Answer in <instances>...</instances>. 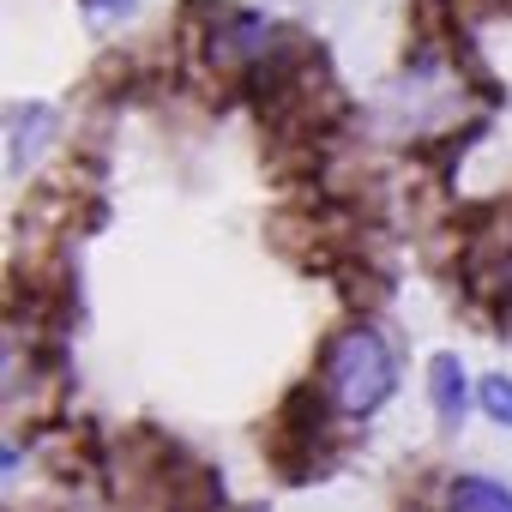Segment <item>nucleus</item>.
<instances>
[{
    "mask_svg": "<svg viewBox=\"0 0 512 512\" xmlns=\"http://www.w3.org/2000/svg\"><path fill=\"white\" fill-rule=\"evenodd\" d=\"M392 386H398V362H392V350H386V338L374 326H344L326 344V356H320V392H326V404L338 416H350V422L374 416L392 398Z\"/></svg>",
    "mask_w": 512,
    "mask_h": 512,
    "instance_id": "1",
    "label": "nucleus"
},
{
    "mask_svg": "<svg viewBox=\"0 0 512 512\" xmlns=\"http://www.w3.org/2000/svg\"><path fill=\"white\" fill-rule=\"evenodd\" d=\"M428 392H434V416H440V428L446 434H458V422H464V362L458 356H434L428 362Z\"/></svg>",
    "mask_w": 512,
    "mask_h": 512,
    "instance_id": "2",
    "label": "nucleus"
},
{
    "mask_svg": "<svg viewBox=\"0 0 512 512\" xmlns=\"http://www.w3.org/2000/svg\"><path fill=\"white\" fill-rule=\"evenodd\" d=\"M446 512H512V488L494 476H452Z\"/></svg>",
    "mask_w": 512,
    "mask_h": 512,
    "instance_id": "3",
    "label": "nucleus"
},
{
    "mask_svg": "<svg viewBox=\"0 0 512 512\" xmlns=\"http://www.w3.org/2000/svg\"><path fill=\"white\" fill-rule=\"evenodd\" d=\"M55 127V109H43V103H25L19 115H13V163H31L37 157V139Z\"/></svg>",
    "mask_w": 512,
    "mask_h": 512,
    "instance_id": "4",
    "label": "nucleus"
},
{
    "mask_svg": "<svg viewBox=\"0 0 512 512\" xmlns=\"http://www.w3.org/2000/svg\"><path fill=\"white\" fill-rule=\"evenodd\" d=\"M476 404L488 410V422L512 428V380H506V374H488V380L476 386Z\"/></svg>",
    "mask_w": 512,
    "mask_h": 512,
    "instance_id": "5",
    "label": "nucleus"
},
{
    "mask_svg": "<svg viewBox=\"0 0 512 512\" xmlns=\"http://www.w3.org/2000/svg\"><path fill=\"white\" fill-rule=\"evenodd\" d=\"M85 13H91V19H109V13L127 19V13H133V0H85Z\"/></svg>",
    "mask_w": 512,
    "mask_h": 512,
    "instance_id": "6",
    "label": "nucleus"
}]
</instances>
